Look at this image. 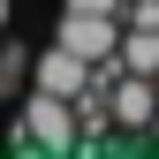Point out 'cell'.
I'll return each instance as SVG.
<instances>
[{
  "instance_id": "6da1fadb",
  "label": "cell",
  "mask_w": 159,
  "mask_h": 159,
  "mask_svg": "<svg viewBox=\"0 0 159 159\" xmlns=\"http://www.w3.org/2000/svg\"><path fill=\"white\" fill-rule=\"evenodd\" d=\"M114 114V136H144L152 114H159V76H136V68H114V91H98Z\"/></svg>"
},
{
  "instance_id": "7a4b0ae2",
  "label": "cell",
  "mask_w": 159,
  "mask_h": 159,
  "mask_svg": "<svg viewBox=\"0 0 159 159\" xmlns=\"http://www.w3.org/2000/svg\"><path fill=\"white\" fill-rule=\"evenodd\" d=\"M15 144H38V152H68L76 144V106L53 91H30L23 98V129H15Z\"/></svg>"
},
{
  "instance_id": "3957f363",
  "label": "cell",
  "mask_w": 159,
  "mask_h": 159,
  "mask_svg": "<svg viewBox=\"0 0 159 159\" xmlns=\"http://www.w3.org/2000/svg\"><path fill=\"white\" fill-rule=\"evenodd\" d=\"M53 38H61L68 53H84V61H121V15H91V8H68Z\"/></svg>"
},
{
  "instance_id": "277c9868",
  "label": "cell",
  "mask_w": 159,
  "mask_h": 159,
  "mask_svg": "<svg viewBox=\"0 0 159 159\" xmlns=\"http://www.w3.org/2000/svg\"><path fill=\"white\" fill-rule=\"evenodd\" d=\"M121 68H136V76H159V30H144V23H121Z\"/></svg>"
},
{
  "instance_id": "5b68a950",
  "label": "cell",
  "mask_w": 159,
  "mask_h": 159,
  "mask_svg": "<svg viewBox=\"0 0 159 159\" xmlns=\"http://www.w3.org/2000/svg\"><path fill=\"white\" fill-rule=\"evenodd\" d=\"M68 8H91V15H121L129 0H68Z\"/></svg>"
},
{
  "instance_id": "8992f818",
  "label": "cell",
  "mask_w": 159,
  "mask_h": 159,
  "mask_svg": "<svg viewBox=\"0 0 159 159\" xmlns=\"http://www.w3.org/2000/svg\"><path fill=\"white\" fill-rule=\"evenodd\" d=\"M144 144H159V114H152V129H144Z\"/></svg>"
}]
</instances>
